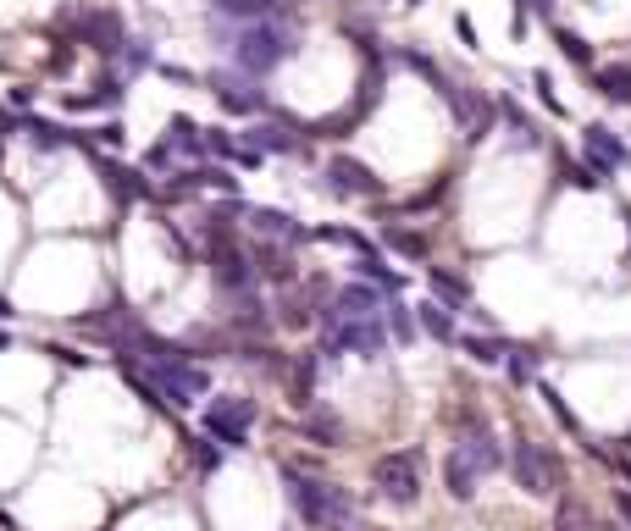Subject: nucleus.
<instances>
[{
    "label": "nucleus",
    "instance_id": "16",
    "mask_svg": "<svg viewBox=\"0 0 631 531\" xmlns=\"http://www.w3.org/2000/svg\"><path fill=\"white\" fill-rule=\"evenodd\" d=\"M227 23H283L294 12V0H211Z\"/></svg>",
    "mask_w": 631,
    "mask_h": 531
},
{
    "label": "nucleus",
    "instance_id": "1",
    "mask_svg": "<svg viewBox=\"0 0 631 531\" xmlns=\"http://www.w3.org/2000/svg\"><path fill=\"white\" fill-rule=\"evenodd\" d=\"M222 45L233 56V67L250 72V78H266V72H277L283 61L299 56V34L288 23H233L222 28Z\"/></svg>",
    "mask_w": 631,
    "mask_h": 531
},
{
    "label": "nucleus",
    "instance_id": "13",
    "mask_svg": "<svg viewBox=\"0 0 631 531\" xmlns=\"http://www.w3.org/2000/svg\"><path fill=\"white\" fill-rule=\"evenodd\" d=\"M244 216H250V227H255V238H266V244H305V227H299L294 222V216H288V211H277V205H255V211H244Z\"/></svg>",
    "mask_w": 631,
    "mask_h": 531
},
{
    "label": "nucleus",
    "instance_id": "23",
    "mask_svg": "<svg viewBox=\"0 0 631 531\" xmlns=\"http://www.w3.org/2000/svg\"><path fill=\"white\" fill-rule=\"evenodd\" d=\"M554 531H598V520H593V509H587L582 498L565 493L560 504H554Z\"/></svg>",
    "mask_w": 631,
    "mask_h": 531
},
{
    "label": "nucleus",
    "instance_id": "20",
    "mask_svg": "<svg viewBox=\"0 0 631 531\" xmlns=\"http://www.w3.org/2000/svg\"><path fill=\"white\" fill-rule=\"evenodd\" d=\"M593 89L615 106H631V61H609V67L593 72Z\"/></svg>",
    "mask_w": 631,
    "mask_h": 531
},
{
    "label": "nucleus",
    "instance_id": "9",
    "mask_svg": "<svg viewBox=\"0 0 631 531\" xmlns=\"http://www.w3.org/2000/svg\"><path fill=\"white\" fill-rule=\"evenodd\" d=\"M327 189L333 194H355V200H377L382 177L371 172L366 161H355V155H333V161H327Z\"/></svg>",
    "mask_w": 631,
    "mask_h": 531
},
{
    "label": "nucleus",
    "instance_id": "28",
    "mask_svg": "<svg viewBox=\"0 0 631 531\" xmlns=\"http://www.w3.org/2000/svg\"><path fill=\"white\" fill-rule=\"evenodd\" d=\"M565 183H576V189H604L609 172L593 166V161H565Z\"/></svg>",
    "mask_w": 631,
    "mask_h": 531
},
{
    "label": "nucleus",
    "instance_id": "30",
    "mask_svg": "<svg viewBox=\"0 0 631 531\" xmlns=\"http://www.w3.org/2000/svg\"><path fill=\"white\" fill-rule=\"evenodd\" d=\"M233 327H239V332H266V305L255 294H244L239 310H233Z\"/></svg>",
    "mask_w": 631,
    "mask_h": 531
},
{
    "label": "nucleus",
    "instance_id": "6",
    "mask_svg": "<svg viewBox=\"0 0 631 531\" xmlns=\"http://www.w3.org/2000/svg\"><path fill=\"white\" fill-rule=\"evenodd\" d=\"M205 95H216V106L233 111V117H255V111H266V89L250 78V72H205Z\"/></svg>",
    "mask_w": 631,
    "mask_h": 531
},
{
    "label": "nucleus",
    "instance_id": "37",
    "mask_svg": "<svg viewBox=\"0 0 631 531\" xmlns=\"http://www.w3.org/2000/svg\"><path fill=\"white\" fill-rule=\"evenodd\" d=\"M161 244H167V249H178V255L189 260V244H183V233H178L172 222H161Z\"/></svg>",
    "mask_w": 631,
    "mask_h": 531
},
{
    "label": "nucleus",
    "instance_id": "32",
    "mask_svg": "<svg viewBox=\"0 0 631 531\" xmlns=\"http://www.w3.org/2000/svg\"><path fill=\"white\" fill-rule=\"evenodd\" d=\"M382 321H388V332H393L399 343H410V338H416V327H421V321L410 316L405 305H388V316H382Z\"/></svg>",
    "mask_w": 631,
    "mask_h": 531
},
{
    "label": "nucleus",
    "instance_id": "25",
    "mask_svg": "<svg viewBox=\"0 0 631 531\" xmlns=\"http://www.w3.org/2000/svg\"><path fill=\"white\" fill-rule=\"evenodd\" d=\"M310 393H316V354H299V360H294V404H299V410L316 404Z\"/></svg>",
    "mask_w": 631,
    "mask_h": 531
},
{
    "label": "nucleus",
    "instance_id": "14",
    "mask_svg": "<svg viewBox=\"0 0 631 531\" xmlns=\"http://www.w3.org/2000/svg\"><path fill=\"white\" fill-rule=\"evenodd\" d=\"M78 39H84L95 56H122V23H117V12H84L78 17Z\"/></svg>",
    "mask_w": 631,
    "mask_h": 531
},
{
    "label": "nucleus",
    "instance_id": "4",
    "mask_svg": "<svg viewBox=\"0 0 631 531\" xmlns=\"http://www.w3.org/2000/svg\"><path fill=\"white\" fill-rule=\"evenodd\" d=\"M371 487L377 498H388L393 509L421 504V449H393L371 465Z\"/></svg>",
    "mask_w": 631,
    "mask_h": 531
},
{
    "label": "nucleus",
    "instance_id": "2",
    "mask_svg": "<svg viewBox=\"0 0 631 531\" xmlns=\"http://www.w3.org/2000/svg\"><path fill=\"white\" fill-rule=\"evenodd\" d=\"M283 493H288V509H294L305 526H349L355 520V504L344 498V487L333 482H316V476L283 465Z\"/></svg>",
    "mask_w": 631,
    "mask_h": 531
},
{
    "label": "nucleus",
    "instance_id": "10",
    "mask_svg": "<svg viewBox=\"0 0 631 531\" xmlns=\"http://www.w3.org/2000/svg\"><path fill=\"white\" fill-rule=\"evenodd\" d=\"M327 310H333V316H344V321H382V316H388V305H382V294L371 283H344Z\"/></svg>",
    "mask_w": 631,
    "mask_h": 531
},
{
    "label": "nucleus",
    "instance_id": "12",
    "mask_svg": "<svg viewBox=\"0 0 631 531\" xmlns=\"http://www.w3.org/2000/svg\"><path fill=\"white\" fill-rule=\"evenodd\" d=\"M239 144H244L250 155H261V161H266V155H299L294 128H283V122H266V117L250 122V128L239 133Z\"/></svg>",
    "mask_w": 631,
    "mask_h": 531
},
{
    "label": "nucleus",
    "instance_id": "36",
    "mask_svg": "<svg viewBox=\"0 0 631 531\" xmlns=\"http://www.w3.org/2000/svg\"><path fill=\"white\" fill-rule=\"evenodd\" d=\"M283 321H288V327H305V321H310V305H299V294H288L283 299Z\"/></svg>",
    "mask_w": 631,
    "mask_h": 531
},
{
    "label": "nucleus",
    "instance_id": "19",
    "mask_svg": "<svg viewBox=\"0 0 631 531\" xmlns=\"http://www.w3.org/2000/svg\"><path fill=\"white\" fill-rule=\"evenodd\" d=\"M167 150L172 155H189V161H200L205 155V128L194 117H172L167 122Z\"/></svg>",
    "mask_w": 631,
    "mask_h": 531
},
{
    "label": "nucleus",
    "instance_id": "24",
    "mask_svg": "<svg viewBox=\"0 0 631 531\" xmlns=\"http://www.w3.org/2000/svg\"><path fill=\"white\" fill-rule=\"evenodd\" d=\"M382 244L399 249L405 260H427V233H410V227H399V222L382 227Z\"/></svg>",
    "mask_w": 631,
    "mask_h": 531
},
{
    "label": "nucleus",
    "instance_id": "18",
    "mask_svg": "<svg viewBox=\"0 0 631 531\" xmlns=\"http://www.w3.org/2000/svg\"><path fill=\"white\" fill-rule=\"evenodd\" d=\"M416 321H421V332H427V338H438V343H460L454 310L443 305V299H427V305H416Z\"/></svg>",
    "mask_w": 631,
    "mask_h": 531
},
{
    "label": "nucleus",
    "instance_id": "40",
    "mask_svg": "<svg viewBox=\"0 0 631 531\" xmlns=\"http://www.w3.org/2000/svg\"><path fill=\"white\" fill-rule=\"evenodd\" d=\"M598 531H626V526H598Z\"/></svg>",
    "mask_w": 631,
    "mask_h": 531
},
{
    "label": "nucleus",
    "instance_id": "26",
    "mask_svg": "<svg viewBox=\"0 0 631 531\" xmlns=\"http://www.w3.org/2000/svg\"><path fill=\"white\" fill-rule=\"evenodd\" d=\"M460 349L471 354L477 366H504V360H510V349H504L499 338H460Z\"/></svg>",
    "mask_w": 631,
    "mask_h": 531
},
{
    "label": "nucleus",
    "instance_id": "38",
    "mask_svg": "<svg viewBox=\"0 0 631 531\" xmlns=\"http://www.w3.org/2000/svg\"><path fill=\"white\" fill-rule=\"evenodd\" d=\"M615 509H620V526L631 531V487H620V493H615Z\"/></svg>",
    "mask_w": 631,
    "mask_h": 531
},
{
    "label": "nucleus",
    "instance_id": "11",
    "mask_svg": "<svg viewBox=\"0 0 631 531\" xmlns=\"http://www.w3.org/2000/svg\"><path fill=\"white\" fill-rule=\"evenodd\" d=\"M100 183H106V194H111L117 205L150 200V177H144L139 166H128V161H100Z\"/></svg>",
    "mask_w": 631,
    "mask_h": 531
},
{
    "label": "nucleus",
    "instance_id": "27",
    "mask_svg": "<svg viewBox=\"0 0 631 531\" xmlns=\"http://www.w3.org/2000/svg\"><path fill=\"white\" fill-rule=\"evenodd\" d=\"M23 133H28V139H34V150H45V155L67 144V133H61L56 122H45V117H28V122H23Z\"/></svg>",
    "mask_w": 631,
    "mask_h": 531
},
{
    "label": "nucleus",
    "instance_id": "8",
    "mask_svg": "<svg viewBox=\"0 0 631 531\" xmlns=\"http://www.w3.org/2000/svg\"><path fill=\"white\" fill-rule=\"evenodd\" d=\"M438 95L449 100V111L460 117V128H465V139H482V133L493 128V106L477 95V89H465V83H449V78H438Z\"/></svg>",
    "mask_w": 631,
    "mask_h": 531
},
{
    "label": "nucleus",
    "instance_id": "33",
    "mask_svg": "<svg viewBox=\"0 0 631 531\" xmlns=\"http://www.w3.org/2000/svg\"><path fill=\"white\" fill-rule=\"evenodd\" d=\"M122 67H128V78L144 72L150 67V45H144V39H128V45H122Z\"/></svg>",
    "mask_w": 631,
    "mask_h": 531
},
{
    "label": "nucleus",
    "instance_id": "41",
    "mask_svg": "<svg viewBox=\"0 0 631 531\" xmlns=\"http://www.w3.org/2000/svg\"><path fill=\"white\" fill-rule=\"evenodd\" d=\"M626 227H631V211H626Z\"/></svg>",
    "mask_w": 631,
    "mask_h": 531
},
{
    "label": "nucleus",
    "instance_id": "29",
    "mask_svg": "<svg viewBox=\"0 0 631 531\" xmlns=\"http://www.w3.org/2000/svg\"><path fill=\"white\" fill-rule=\"evenodd\" d=\"M355 272L366 277V283H377V288H393V294L405 288V277H399V272H388V266H382L377 255H360V266H355Z\"/></svg>",
    "mask_w": 631,
    "mask_h": 531
},
{
    "label": "nucleus",
    "instance_id": "21",
    "mask_svg": "<svg viewBox=\"0 0 631 531\" xmlns=\"http://www.w3.org/2000/svg\"><path fill=\"white\" fill-rule=\"evenodd\" d=\"M299 426H305V437L310 443H322V449H338V443H344V421H338L333 410H322V404H310Z\"/></svg>",
    "mask_w": 631,
    "mask_h": 531
},
{
    "label": "nucleus",
    "instance_id": "17",
    "mask_svg": "<svg viewBox=\"0 0 631 531\" xmlns=\"http://www.w3.org/2000/svg\"><path fill=\"white\" fill-rule=\"evenodd\" d=\"M477 482H482V471H477L471 460H465L460 449H449V454H443V487H449V498L471 504V498H477Z\"/></svg>",
    "mask_w": 631,
    "mask_h": 531
},
{
    "label": "nucleus",
    "instance_id": "34",
    "mask_svg": "<svg viewBox=\"0 0 631 531\" xmlns=\"http://www.w3.org/2000/svg\"><path fill=\"white\" fill-rule=\"evenodd\" d=\"M532 371H537V354L532 349H510V377L515 382H532Z\"/></svg>",
    "mask_w": 631,
    "mask_h": 531
},
{
    "label": "nucleus",
    "instance_id": "42",
    "mask_svg": "<svg viewBox=\"0 0 631 531\" xmlns=\"http://www.w3.org/2000/svg\"><path fill=\"white\" fill-rule=\"evenodd\" d=\"M405 6H416V0H405Z\"/></svg>",
    "mask_w": 631,
    "mask_h": 531
},
{
    "label": "nucleus",
    "instance_id": "39",
    "mask_svg": "<svg viewBox=\"0 0 631 531\" xmlns=\"http://www.w3.org/2000/svg\"><path fill=\"white\" fill-rule=\"evenodd\" d=\"M0 349H12V332H0Z\"/></svg>",
    "mask_w": 631,
    "mask_h": 531
},
{
    "label": "nucleus",
    "instance_id": "3",
    "mask_svg": "<svg viewBox=\"0 0 631 531\" xmlns=\"http://www.w3.org/2000/svg\"><path fill=\"white\" fill-rule=\"evenodd\" d=\"M510 476L515 487H521L526 498H554L565 482V465L554 449H543V443H532V437H515L510 443Z\"/></svg>",
    "mask_w": 631,
    "mask_h": 531
},
{
    "label": "nucleus",
    "instance_id": "22",
    "mask_svg": "<svg viewBox=\"0 0 631 531\" xmlns=\"http://www.w3.org/2000/svg\"><path fill=\"white\" fill-rule=\"evenodd\" d=\"M432 299H443L449 310H460V305H471V283L465 277H454V272H443V266H432Z\"/></svg>",
    "mask_w": 631,
    "mask_h": 531
},
{
    "label": "nucleus",
    "instance_id": "31",
    "mask_svg": "<svg viewBox=\"0 0 631 531\" xmlns=\"http://www.w3.org/2000/svg\"><path fill=\"white\" fill-rule=\"evenodd\" d=\"M554 39H560V50L576 61V67H593V45H587L582 34H571V28H554Z\"/></svg>",
    "mask_w": 631,
    "mask_h": 531
},
{
    "label": "nucleus",
    "instance_id": "15",
    "mask_svg": "<svg viewBox=\"0 0 631 531\" xmlns=\"http://www.w3.org/2000/svg\"><path fill=\"white\" fill-rule=\"evenodd\" d=\"M582 144H587V161L604 166L609 177H615V166L631 161V150L615 139V128H604V122H587V128H582Z\"/></svg>",
    "mask_w": 631,
    "mask_h": 531
},
{
    "label": "nucleus",
    "instance_id": "35",
    "mask_svg": "<svg viewBox=\"0 0 631 531\" xmlns=\"http://www.w3.org/2000/svg\"><path fill=\"white\" fill-rule=\"evenodd\" d=\"M543 404H548V410H554V421H560V426H571V432H576V415L565 410V399H560V393H554V388H543Z\"/></svg>",
    "mask_w": 631,
    "mask_h": 531
},
{
    "label": "nucleus",
    "instance_id": "7",
    "mask_svg": "<svg viewBox=\"0 0 631 531\" xmlns=\"http://www.w3.org/2000/svg\"><path fill=\"white\" fill-rule=\"evenodd\" d=\"M454 449L465 454V460L477 465L482 476L488 471H504V449H499V437H493V426L482 421V415H471V410H460V443Z\"/></svg>",
    "mask_w": 631,
    "mask_h": 531
},
{
    "label": "nucleus",
    "instance_id": "5",
    "mask_svg": "<svg viewBox=\"0 0 631 531\" xmlns=\"http://www.w3.org/2000/svg\"><path fill=\"white\" fill-rule=\"evenodd\" d=\"M250 426H255V404L239 399V393L205 404V437H216L222 449H244V443H250Z\"/></svg>",
    "mask_w": 631,
    "mask_h": 531
}]
</instances>
